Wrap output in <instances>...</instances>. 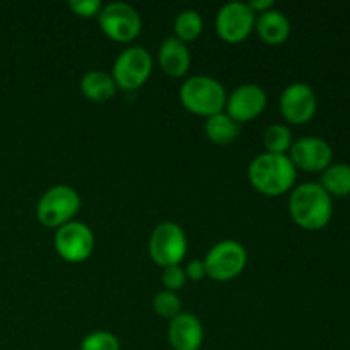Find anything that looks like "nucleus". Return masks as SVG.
Masks as SVG:
<instances>
[{
	"label": "nucleus",
	"instance_id": "f257e3e1",
	"mask_svg": "<svg viewBox=\"0 0 350 350\" xmlns=\"http://www.w3.org/2000/svg\"><path fill=\"white\" fill-rule=\"evenodd\" d=\"M297 170L293 161L280 154H260L248 167V180L258 193L279 197L296 183Z\"/></svg>",
	"mask_w": 350,
	"mask_h": 350
},
{
	"label": "nucleus",
	"instance_id": "f03ea898",
	"mask_svg": "<svg viewBox=\"0 0 350 350\" xmlns=\"http://www.w3.org/2000/svg\"><path fill=\"white\" fill-rule=\"evenodd\" d=\"M289 212L299 228L318 231L330 222L334 214L332 197L320 183H303L291 193Z\"/></svg>",
	"mask_w": 350,
	"mask_h": 350
},
{
	"label": "nucleus",
	"instance_id": "7ed1b4c3",
	"mask_svg": "<svg viewBox=\"0 0 350 350\" xmlns=\"http://www.w3.org/2000/svg\"><path fill=\"white\" fill-rule=\"evenodd\" d=\"M180 99L190 113L211 118L224 111L228 94L224 85L217 79L208 75H195L183 82L180 89Z\"/></svg>",
	"mask_w": 350,
	"mask_h": 350
},
{
	"label": "nucleus",
	"instance_id": "20e7f679",
	"mask_svg": "<svg viewBox=\"0 0 350 350\" xmlns=\"http://www.w3.org/2000/svg\"><path fill=\"white\" fill-rule=\"evenodd\" d=\"M81 208V197L74 188L57 185L44 191L38 202V221L46 228H62L75 217Z\"/></svg>",
	"mask_w": 350,
	"mask_h": 350
},
{
	"label": "nucleus",
	"instance_id": "39448f33",
	"mask_svg": "<svg viewBox=\"0 0 350 350\" xmlns=\"http://www.w3.org/2000/svg\"><path fill=\"white\" fill-rule=\"evenodd\" d=\"M246 262H248V253L245 246L232 239H226L212 246L204 260L207 277L217 282L236 279L245 270Z\"/></svg>",
	"mask_w": 350,
	"mask_h": 350
},
{
	"label": "nucleus",
	"instance_id": "423d86ee",
	"mask_svg": "<svg viewBox=\"0 0 350 350\" xmlns=\"http://www.w3.org/2000/svg\"><path fill=\"white\" fill-rule=\"evenodd\" d=\"M152 72V58L142 46L126 48L118 55L113 65V81L123 91H137L142 88Z\"/></svg>",
	"mask_w": 350,
	"mask_h": 350
},
{
	"label": "nucleus",
	"instance_id": "0eeeda50",
	"mask_svg": "<svg viewBox=\"0 0 350 350\" xmlns=\"http://www.w3.org/2000/svg\"><path fill=\"white\" fill-rule=\"evenodd\" d=\"M188 241L183 229L174 222H163L152 231L149 239V253L159 267L180 265L187 255Z\"/></svg>",
	"mask_w": 350,
	"mask_h": 350
},
{
	"label": "nucleus",
	"instance_id": "6e6552de",
	"mask_svg": "<svg viewBox=\"0 0 350 350\" xmlns=\"http://www.w3.org/2000/svg\"><path fill=\"white\" fill-rule=\"evenodd\" d=\"M101 31L118 43H130L142 29V19L132 5L123 2H113L103 5L98 16Z\"/></svg>",
	"mask_w": 350,
	"mask_h": 350
},
{
	"label": "nucleus",
	"instance_id": "1a4fd4ad",
	"mask_svg": "<svg viewBox=\"0 0 350 350\" xmlns=\"http://www.w3.org/2000/svg\"><path fill=\"white\" fill-rule=\"evenodd\" d=\"M256 14L248 3L229 2L221 7L215 17V29L226 43H241L255 29Z\"/></svg>",
	"mask_w": 350,
	"mask_h": 350
},
{
	"label": "nucleus",
	"instance_id": "9d476101",
	"mask_svg": "<svg viewBox=\"0 0 350 350\" xmlns=\"http://www.w3.org/2000/svg\"><path fill=\"white\" fill-rule=\"evenodd\" d=\"M55 248L65 262L81 263L92 255L94 234L82 222L70 221L58 228L55 234Z\"/></svg>",
	"mask_w": 350,
	"mask_h": 350
},
{
	"label": "nucleus",
	"instance_id": "9b49d317",
	"mask_svg": "<svg viewBox=\"0 0 350 350\" xmlns=\"http://www.w3.org/2000/svg\"><path fill=\"white\" fill-rule=\"evenodd\" d=\"M279 106L280 113L287 122L294 123V125H303V123L310 122L317 113V94L304 82H294L284 89Z\"/></svg>",
	"mask_w": 350,
	"mask_h": 350
},
{
	"label": "nucleus",
	"instance_id": "f8f14e48",
	"mask_svg": "<svg viewBox=\"0 0 350 350\" xmlns=\"http://www.w3.org/2000/svg\"><path fill=\"white\" fill-rule=\"evenodd\" d=\"M289 159L293 161L296 170L299 167L310 173H318L330 166L334 159V150L330 144L320 137H303L293 142Z\"/></svg>",
	"mask_w": 350,
	"mask_h": 350
},
{
	"label": "nucleus",
	"instance_id": "ddd939ff",
	"mask_svg": "<svg viewBox=\"0 0 350 350\" xmlns=\"http://www.w3.org/2000/svg\"><path fill=\"white\" fill-rule=\"evenodd\" d=\"M267 106V94L260 85L243 84L228 96L226 113L238 123L255 120Z\"/></svg>",
	"mask_w": 350,
	"mask_h": 350
},
{
	"label": "nucleus",
	"instance_id": "4468645a",
	"mask_svg": "<svg viewBox=\"0 0 350 350\" xmlns=\"http://www.w3.org/2000/svg\"><path fill=\"white\" fill-rule=\"evenodd\" d=\"M167 340L173 350H198L204 342V327L191 313H180L170 321Z\"/></svg>",
	"mask_w": 350,
	"mask_h": 350
},
{
	"label": "nucleus",
	"instance_id": "2eb2a0df",
	"mask_svg": "<svg viewBox=\"0 0 350 350\" xmlns=\"http://www.w3.org/2000/svg\"><path fill=\"white\" fill-rule=\"evenodd\" d=\"M191 64L188 46L178 38L171 36L163 41L159 48V65L170 77H183Z\"/></svg>",
	"mask_w": 350,
	"mask_h": 350
},
{
	"label": "nucleus",
	"instance_id": "dca6fc26",
	"mask_svg": "<svg viewBox=\"0 0 350 350\" xmlns=\"http://www.w3.org/2000/svg\"><path fill=\"white\" fill-rule=\"evenodd\" d=\"M255 27L263 43L272 44V46L286 43L291 34L289 19L280 10L275 9H270L267 12L258 14V17L255 21Z\"/></svg>",
	"mask_w": 350,
	"mask_h": 350
},
{
	"label": "nucleus",
	"instance_id": "f3484780",
	"mask_svg": "<svg viewBox=\"0 0 350 350\" xmlns=\"http://www.w3.org/2000/svg\"><path fill=\"white\" fill-rule=\"evenodd\" d=\"M81 91L89 101L105 103L115 96L116 84L109 74L103 70H92L82 77Z\"/></svg>",
	"mask_w": 350,
	"mask_h": 350
},
{
	"label": "nucleus",
	"instance_id": "a211bd4d",
	"mask_svg": "<svg viewBox=\"0 0 350 350\" xmlns=\"http://www.w3.org/2000/svg\"><path fill=\"white\" fill-rule=\"evenodd\" d=\"M241 133V123L232 120L228 113H219V115L211 116L205 122V135L208 140L217 146H228L234 142Z\"/></svg>",
	"mask_w": 350,
	"mask_h": 350
},
{
	"label": "nucleus",
	"instance_id": "6ab92c4d",
	"mask_svg": "<svg viewBox=\"0 0 350 350\" xmlns=\"http://www.w3.org/2000/svg\"><path fill=\"white\" fill-rule=\"evenodd\" d=\"M321 187L330 197H349L350 195V166L349 164H330L323 171Z\"/></svg>",
	"mask_w": 350,
	"mask_h": 350
},
{
	"label": "nucleus",
	"instance_id": "aec40b11",
	"mask_svg": "<svg viewBox=\"0 0 350 350\" xmlns=\"http://www.w3.org/2000/svg\"><path fill=\"white\" fill-rule=\"evenodd\" d=\"M204 29V21L197 10H181L174 19V38L183 41L185 44L195 41L202 34Z\"/></svg>",
	"mask_w": 350,
	"mask_h": 350
},
{
	"label": "nucleus",
	"instance_id": "412c9836",
	"mask_svg": "<svg viewBox=\"0 0 350 350\" xmlns=\"http://www.w3.org/2000/svg\"><path fill=\"white\" fill-rule=\"evenodd\" d=\"M263 146L269 154L286 156V152L291 150V146H293V133L282 123L267 126L265 133H263Z\"/></svg>",
	"mask_w": 350,
	"mask_h": 350
},
{
	"label": "nucleus",
	"instance_id": "4be33fe9",
	"mask_svg": "<svg viewBox=\"0 0 350 350\" xmlns=\"http://www.w3.org/2000/svg\"><path fill=\"white\" fill-rule=\"evenodd\" d=\"M152 304L154 311H156L161 318H166V320L170 321L181 313L180 297L176 296V293H171V291H163V293L156 294Z\"/></svg>",
	"mask_w": 350,
	"mask_h": 350
},
{
	"label": "nucleus",
	"instance_id": "5701e85b",
	"mask_svg": "<svg viewBox=\"0 0 350 350\" xmlns=\"http://www.w3.org/2000/svg\"><path fill=\"white\" fill-rule=\"evenodd\" d=\"M79 350H120V340L111 332H92L81 342Z\"/></svg>",
	"mask_w": 350,
	"mask_h": 350
},
{
	"label": "nucleus",
	"instance_id": "b1692460",
	"mask_svg": "<svg viewBox=\"0 0 350 350\" xmlns=\"http://www.w3.org/2000/svg\"><path fill=\"white\" fill-rule=\"evenodd\" d=\"M163 284L166 287V291L176 293V291L183 289L185 284H187V273H185V270L180 265L164 267Z\"/></svg>",
	"mask_w": 350,
	"mask_h": 350
},
{
	"label": "nucleus",
	"instance_id": "393cba45",
	"mask_svg": "<svg viewBox=\"0 0 350 350\" xmlns=\"http://www.w3.org/2000/svg\"><path fill=\"white\" fill-rule=\"evenodd\" d=\"M68 7L79 17H94L99 16L103 3L99 0H72L68 2Z\"/></svg>",
	"mask_w": 350,
	"mask_h": 350
},
{
	"label": "nucleus",
	"instance_id": "a878e982",
	"mask_svg": "<svg viewBox=\"0 0 350 350\" xmlns=\"http://www.w3.org/2000/svg\"><path fill=\"white\" fill-rule=\"evenodd\" d=\"M185 273H187V279L193 280V282H198V280L204 279L207 275L204 260H191L187 265V269H185Z\"/></svg>",
	"mask_w": 350,
	"mask_h": 350
},
{
	"label": "nucleus",
	"instance_id": "bb28decb",
	"mask_svg": "<svg viewBox=\"0 0 350 350\" xmlns=\"http://www.w3.org/2000/svg\"><path fill=\"white\" fill-rule=\"evenodd\" d=\"M248 5L255 14H263L267 10L273 9V0H252Z\"/></svg>",
	"mask_w": 350,
	"mask_h": 350
}]
</instances>
